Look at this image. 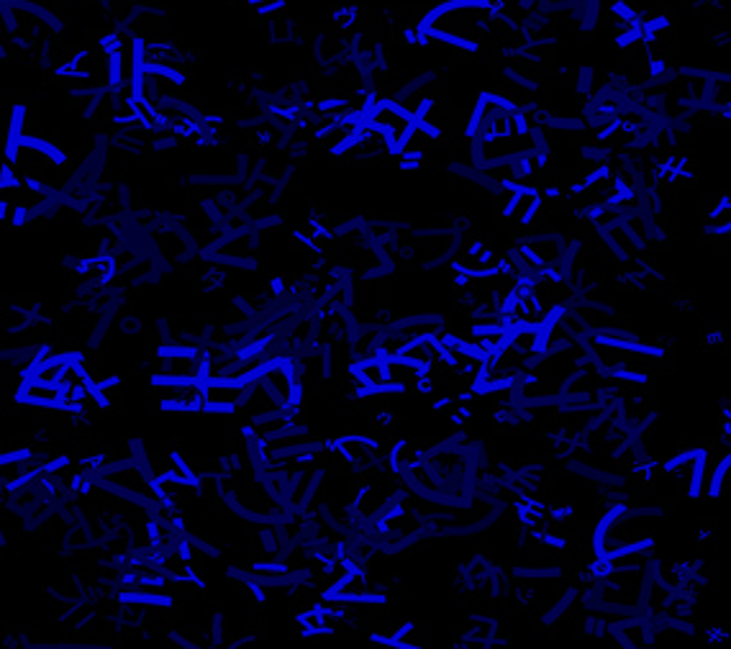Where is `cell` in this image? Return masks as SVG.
<instances>
[{
  "instance_id": "cell-1",
  "label": "cell",
  "mask_w": 731,
  "mask_h": 649,
  "mask_svg": "<svg viewBox=\"0 0 731 649\" xmlns=\"http://www.w3.org/2000/svg\"><path fill=\"white\" fill-rule=\"evenodd\" d=\"M154 378L203 380L206 378V347L198 344H165L154 349Z\"/></svg>"
},
{
  "instance_id": "cell-8",
  "label": "cell",
  "mask_w": 731,
  "mask_h": 649,
  "mask_svg": "<svg viewBox=\"0 0 731 649\" xmlns=\"http://www.w3.org/2000/svg\"><path fill=\"white\" fill-rule=\"evenodd\" d=\"M385 370H388V390H393V393H406V396L408 393H424L426 370L413 365L401 354L385 357Z\"/></svg>"
},
{
  "instance_id": "cell-6",
  "label": "cell",
  "mask_w": 731,
  "mask_h": 649,
  "mask_svg": "<svg viewBox=\"0 0 731 649\" xmlns=\"http://www.w3.org/2000/svg\"><path fill=\"white\" fill-rule=\"evenodd\" d=\"M244 396H247V380L219 378L203 380L201 411L211 413H239Z\"/></svg>"
},
{
  "instance_id": "cell-7",
  "label": "cell",
  "mask_w": 731,
  "mask_h": 649,
  "mask_svg": "<svg viewBox=\"0 0 731 649\" xmlns=\"http://www.w3.org/2000/svg\"><path fill=\"white\" fill-rule=\"evenodd\" d=\"M542 208V193L537 188H531V185H519L513 190L511 201L503 206V219L513 229H526V226L537 224V219L542 216Z\"/></svg>"
},
{
  "instance_id": "cell-5",
  "label": "cell",
  "mask_w": 731,
  "mask_h": 649,
  "mask_svg": "<svg viewBox=\"0 0 731 649\" xmlns=\"http://www.w3.org/2000/svg\"><path fill=\"white\" fill-rule=\"evenodd\" d=\"M365 121L372 126V129H378L380 134L388 139V144L393 149H398L403 142H406V136L411 134L413 124H416V118H413L411 113L403 111L401 106H395L390 98L372 103V106L367 108Z\"/></svg>"
},
{
  "instance_id": "cell-3",
  "label": "cell",
  "mask_w": 731,
  "mask_h": 649,
  "mask_svg": "<svg viewBox=\"0 0 731 649\" xmlns=\"http://www.w3.org/2000/svg\"><path fill=\"white\" fill-rule=\"evenodd\" d=\"M334 444H337L342 460L362 475L380 470V467H390L388 447H383L372 434H344V437L334 439Z\"/></svg>"
},
{
  "instance_id": "cell-2",
  "label": "cell",
  "mask_w": 731,
  "mask_h": 649,
  "mask_svg": "<svg viewBox=\"0 0 731 649\" xmlns=\"http://www.w3.org/2000/svg\"><path fill=\"white\" fill-rule=\"evenodd\" d=\"M265 385V390L272 396V401L278 403L280 408H293L301 406V390L303 380L298 375V367L290 357H283V360H275L270 365H265V370L257 375Z\"/></svg>"
},
{
  "instance_id": "cell-12",
  "label": "cell",
  "mask_w": 731,
  "mask_h": 649,
  "mask_svg": "<svg viewBox=\"0 0 731 649\" xmlns=\"http://www.w3.org/2000/svg\"><path fill=\"white\" fill-rule=\"evenodd\" d=\"M429 626L424 624H416V621H411V624H403L395 629V637H393V647H426L429 644Z\"/></svg>"
},
{
  "instance_id": "cell-4",
  "label": "cell",
  "mask_w": 731,
  "mask_h": 649,
  "mask_svg": "<svg viewBox=\"0 0 731 649\" xmlns=\"http://www.w3.org/2000/svg\"><path fill=\"white\" fill-rule=\"evenodd\" d=\"M149 396L162 411H201L203 380L154 378Z\"/></svg>"
},
{
  "instance_id": "cell-10",
  "label": "cell",
  "mask_w": 731,
  "mask_h": 649,
  "mask_svg": "<svg viewBox=\"0 0 731 649\" xmlns=\"http://www.w3.org/2000/svg\"><path fill=\"white\" fill-rule=\"evenodd\" d=\"M18 401H24L36 408H62L65 390L59 388L57 383H42V380L24 378V383L18 388Z\"/></svg>"
},
{
  "instance_id": "cell-11",
  "label": "cell",
  "mask_w": 731,
  "mask_h": 649,
  "mask_svg": "<svg viewBox=\"0 0 731 649\" xmlns=\"http://www.w3.org/2000/svg\"><path fill=\"white\" fill-rule=\"evenodd\" d=\"M401 357L411 360L413 365H419L421 370H429V367H434L439 360H442V339L434 337V334L411 337L406 344H403Z\"/></svg>"
},
{
  "instance_id": "cell-9",
  "label": "cell",
  "mask_w": 731,
  "mask_h": 649,
  "mask_svg": "<svg viewBox=\"0 0 731 649\" xmlns=\"http://www.w3.org/2000/svg\"><path fill=\"white\" fill-rule=\"evenodd\" d=\"M434 442L421 437H398L388 447V465L390 470L398 472V475H406L408 470H413L416 465L429 457Z\"/></svg>"
}]
</instances>
